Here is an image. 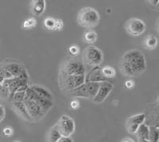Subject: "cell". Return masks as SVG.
I'll list each match as a JSON object with an SVG mask.
<instances>
[{"label":"cell","mask_w":159,"mask_h":142,"mask_svg":"<svg viewBox=\"0 0 159 142\" xmlns=\"http://www.w3.org/2000/svg\"><path fill=\"white\" fill-rule=\"evenodd\" d=\"M147 69L146 58L141 51L134 49L127 52L120 60V71L128 77H134L143 74Z\"/></svg>","instance_id":"cell-1"},{"label":"cell","mask_w":159,"mask_h":142,"mask_svg":"<svg viewBox=\"0 0 159 142\" xmlns=\"http://www.w3.org/2000/svg\"><path fill=\"white\" fill-rule=\"evenodd\" d=\"M99 14L92 7H84L80 11L77 16V22L82 27L92 29L98 25L99 22Z\"/></svg>","instance_id":"cell-2"},{"label":"cell","mask_w":159,"mask_h":142,"mask_svg":"<svg viewBox=\"0 0 159 142\" xmlns=\"http://www.w3.org/2000/svg\"><path fill=\"white\" fill-rule=\"evenodd\" d=\"M59 82L61 88L69 92L85 83V75L68 76V75H65L64 73L61 72Z\"/></svg>","instance_id":"cell-3"},{"label":"cell","mask_w":159,"mask_h":142,"mask_svg":"<svg viewBox=\"0 0 159 142\" xmlns=\"http://www.w3.org/2000/svg\"><path fill=\"white\" fill-rule=\"evenodd\" d=\"M83 56L85 63L92 68L99 66L103 60V52L93 45H90L85 49Z\"/></svg>","instance_id":"cell-4"},{"label":"cell","mask_w":159,"mask_h":142,"mask_svg":"<svg viewBox=\"0 0 159 142\" xmlns=\"http://www.w3.org/2000/svg\"><path fill=\"white\" fill-rule=\"evenodd\" d=\"M84 64L82 61L76 59H69L64 63L61 72L68 76L72 75H85Z\"/></svg>","instance_id":"cell-5"},{"label":"cell","mask_w":159,"mask_h":142,"mask_svg":"<svg viewBox=\"0 0 159 142\" xmlns=\"http://www.w3.org/2000/svg\"><path fill=\"white\" fill-rule=\"evenodd\" d=\"M25 100L34 101L35 103L39 105V106L41 107V109H42L45 114L50 110L51 108L52 107V105H53L52 101L44 99V98L39 96L30 86L27 90H26V91H25Z\"/></svg>","instance_id":"cell-6"},{"label":"cell","mask_w":159,"mask_h":142,"mask_svg":"<svg viewBox=\"0 0 159 142\" xmlns=\"http://www.w3.org/2000/svg\"><path fill=\"white\" fill-rule=\"evenodd\" d=\"M56 125L62 137H70L75 131L74 121L68 115H62Z\"/></svg>","instance_id":"cell-7"},{"label":"cell","mask_w":159,"mask_h":142,"mask_svg":"<svg viewBox=\"0 0 159 142\" xmlns=\"http://www.w3.org/2000/svg\"><path fill=\"white\" fill-rule=\"evenodd\" d=\"M126 30L132 36H140L146 30V24L139 18H130L126 23Z\"/></svg>","instance_id":"cell-8"},{"label":"cell","mask_w":159,"mask_h":142,"mask_svg":"<svg viewBox=\"0 0 159 142\" xmlns=\"http://www.w3.org/2000/svg\"><path fill=\"white\" fill-rule=\"evenodd\" d=\"M114 88L113 83H110V81H106V82H102L100 83V86L98 90L96 97L93 99V102L95 103H103L105 99H107V96L110 95Z\"/></svg>","instance_id":"cell-9"},{"label":"cell","mask_w":159,"mask_h":142,"mask_svg":"<svg viewBox=\"0 0 159 142\" xmlns=\"http://www.w3.org/2000/svg\"><path fill=\"white\" fill-rule=\"evenodd\" d=\"M24 103H25L26 110H27L32 121H38L45 116V113L42 111L39 105L35 103L34 101L25 100Z\"/></svg>","instance_id":"cell-10"},{"label":"cell","mask_w":159,"mask_h":142,"mask_svg":"<svg viewBox=\"0 0 159 142\" xmlns=\"http://www.w3.org/2000/svg\"><path fill=\"white\" fill-rule=\"evenodd\" d=\"M109 81L103 76L102 73L101 68L99 66L92 68V70L85 76V83L88 82H95V83H102Z\"/></svg>","instance_id":"cell-11"},{"label":"cell","mask_w":159,"mask_h":142,"mask_svg":"<svg viewBox=\"0 0 159 142\" xmlns=\"http://www.w3.org/2000/svg\"><path fill=\"white\" fill-rule=\"evenodd\" d=\"M3 66L5 67V69L8 72H11V74L14 77H18L22 73V72L25 70L21 64L16 63V62H10V63L3 64Z\"/></svg>","instance_id":"cell-12"},{"label":"cell","mask_w":159,"mask_h":142,"mask_svg":"<svg viewBox=\"0 0 159 142\" xmlns=\"http://www.w3.org/2000/svg\"><path fill=\"white\" fill-rule=\"evenodd\" d=\"M12 106L14 110H15L17 113L21 118L26 121H32L30 116L29 113H28L25 105L24 103H15V102H12Z\"/></svg>","instance_id":"cell-13"},{"label":"cell","mask_w":159,"mask_h":142,"mask_svg":"<svg viewBox=\"0 0 159 142\" xmlns=\"http://www.w3.org/2000/svg\"><path fill=\"white\" fill-rule=\"evenodd\" d=\"M145 124L149 126H154L159 128V106L157 105L154 110H152L150 115L147 117L145 122Z\"/></svg>","instance_id":"cell-14"},{"label":"cell","mask_w":159,"mask_h":142,"mask_svg":"<svg viewBox=\"0 0 159 142\" xmlns=\"http://www.w3.org/2000/svg\"><path fill=\"white\" fill-rule=\"evenodd\" d=\"M32 13L35 16H40L44 13L45 10V0H35L33 1L31 5Z\"/></svg>","instance_id":"cell-15"},{"label":"cell","mask_w":159,"mask_h":142,"mask_svg":"<svg viewBox=\"0 0 159 142\" xmlns=\"http://www.w3.org/2000/svg\"><path fill=\"white\" fill-rule=\"evenodd\" d=\"M33 90L38 95L41 96V97L44 98V99H49V100L52 101V95L50 93L49 91H48L45 87H43L40 86V85H31L30 86Z\"/></svg>","instance_id":"cell-16"},{"label":"cell","mask_w":159,"mask_h":142,"mask_svg":"<svg viewBox=\"0 0 159 142\" xmlns=\"http://www.w3.org/2000/svg\"><path fill=\"white\" fill-rule=\"evenodd\" d=\"M147 119V115L145 113H139L136 115L131 116L127 119V126H141L142 124L145 123Z\"/></svg>","instance_id":"cell-17"},{"label":"cell","mask_w":159,"mask_h":142,"mask_svg":"<svg viewBox=\"0 0 159 142\" xmlns=\"http://www.w3.org/2000/svg\"><path fill=\"white\" fill-rule=\"evenodd\" d=\"M139 140H149V134H150V126L147 124H142L139 126V130L136 133Z\"/></svg>","instance_id":"cell-18"},{"label":"cell","mask_w":159,"mask_h":142,"mask_svg":"<svg viewBox=\"0 0 159 142\" xmlns=\"http://www.w3.org/2000/svg\"><path fill=\"white\" fill-rule=\"evenodd\" d=\"M61 137L62 136L58 130L57 126L55 125L49 130V134H48V142H57Z\"/></svg>","instance_id":"cell-19"},{"label":"cell","mask_w":159,"mask_h":142,"mask_svg":"<svg viewBox=\"0 0 159 142\" xmlns=\"http://www.w3.org/2000/svg\"><path fill=\"white\" fill-rule=\"evenodd\" d=\"M98 38V35L95 31L89 30L84 33V41L85 43L93 44L96 42Z\"/></svg>","instance_id":"cell-20"},{"label":"cell","mask_w":159,"mask_h":142,"mask_svg":"<svg viewBox=\"0 0 159 142\" xmlns=\"http://www.w3.org/2000/svg\"><path fill=\"white\" fill-rule=\"evenodd\" d=\"M101 70L103 76L107 79H108V80L116 76V71H115V69L112 67L105 66L103 68H101Z\"/></svg>","instance_id":"cell-21"},{"label":"cell","mask_w":159,"mask_h":142,"mask_svg":"<svg viewBox=\"0 0 159 142\" xmlns=\"http://www.w3.org/2000/svg\"><path fill=\"white\" fill-rule=\"evenodd\" d=\"M145 45L147 47V49H155L157 45V39L154 35H150L147 37L146 41H145Z\"/></svg>","instance_id":"cell-22"},{"label":"cell","mask_w":159,"mask_h":142,"mask_svg":"<svg viewBox=\"0 0 159 142\" xmlns=\"http://www.w3.org/2000/svg\"><path fill=\"white\" fill-rule=\"evenodd\" d=\"M149 140L150 142H158L159 140V128L150 126Z\"/></svg>","instance_id":"cell-23"},{"label":"cell","mask_w":159,"mask_h":142,"mask_svg":"<svg viewBox=\"0 0 159 142\" xmlns=\"http://www.w3.org/2000/svg\"><path fill=\"white\" fill-rule=\"evenodd\" d=\"M37 24V21L34 18H29L24 20L22 24V28L24 30H28L34 28Z\"/></svg>","instance_id":"cell-24"},{"label":"cell","mask_w":159,"mask_h":142,"mask_svg":"<svg viewBox=\"0 0 159 142\" xmlns=\"http://www.w3.org/2000/svg\"><path fill=\"white\" fill-rule=\"evenodd\" d=\"M55 25H56V19L53 18H46L44 20V26L47 30L55 31Z\"/></svg>","instance_id":"cell-25"},{"label":"cell","mask_w":159,"mask_h":142,"mask_svg":"<svg viewBox=\"0 0 159 142\" xmlns=\"http://www.w3.org/2000/svg\"><path fill=\"white\" fill-rule=\"evenodd\" d=\"M25 99V91H17L11 98L12 102L15 103H24Z\"/></svg>","instance_id":"cell-26"},{"label":"cell","mask_w":159,"mask_h":142,"mask_svg":"<svg viewBox=\"0 0 159 142\" xmlns=\"http://www.w3.org/2000/svg\"><path fill=\"white\" fill-rule=\"evenodd\" d=\"M10 96H11V94H10L9 89L4 87L2 84L0 85V98L4 100H7V99H10Z\"/></svg>","instance_id":"cell-27"},{"label":"cell","mask_w":159,"mask_h":142,"mask_svg":"<svg viewBox=\"0 0 159 142\" xmlns=\"http://www.w3.org/2000/svg\"><path fill=\"white\" fill-rule=\"evenodd\" d=\"M2 134L3 136H5L6 137H12L13 134H14V130L13 128L11 126H6L2 130Z\"/></svg>","instance_id":"cell-28"},{"label":"cell","mask_w":159,"mask_h":142,"mask_svg":"<svg viewBox=\"0 0 159 142\" xmlns=\"http://www.w3.org/2000/svg\"><path fill=\"white\" fill-rule=\"evenodd\" d=\"M69 52L72 56H77L80 52L79 46H77V45H71L69 48Z\"/></svg>","instance_id":"cell-29"},{"label":"cell","mask_w":159,"mask_h":142,"mask_svg":"<svg viewBox=\"0 0 159 142\" xmlns=\"http://www.w3.org/2000/svg\"><path fill=\"white\" fill-rule=\"evenodd\" d=\"M1 67H2V73H3V76H4V78H5V79H13V78H15L12 75H11V72H8V71L5 69V67L3 66V64H1Z\"/></svg>","instance_id":"cell-30"},{"label":"cell","mask_w":159,"mask_h":142,"mask_svg":"<svg viewBox=\"0 0 159 142\" xmlns=\"http://www.w3.org/2000/svg\"><path fill=\"white\" fill-rule=\"evenodd\" d=\"M64 27V22L61 19H56V25H55V31H61Z\"/></svg>","instance_id":"cell-31"},{"label":"cell","mask_w":159,"mask_h":142,"mask_svg":"<svg viewBox=\"0 0 159 142\" xmlns=\"http://www.w3.org/2000/svg\"><path fill=\"white\" fill-rule=\"evenodd\" d=\"M6 117V110L2 104L0 103V123L2 122Z\"/></svg>","instance_id":"cell-32"},{"label":"cell","mask_w":159,"mask_h":142,"mask_svg":"<svg viewBox=\"0 0 159 142\" xmlns=\"http://www.w3.org/2000/svg\"><path fill=\"white\" fill-rule=\"evenodd\" d=\"M80 106V103L79 101L76 100V99H74V100H72L70 103V106L72 109H74V110H76Z\"/></svg>","instance_id":"cell-33"},{"label":"cell","mask_w":159,"mask_h":142,"mask_svg":"<svg viewBox=\"0 0 159 142\" xmlns=\"http://www.w3.org/2000/svg\"><path fill=\"white\" fill-rule=\"evenodd\" d=\"M124 86H125V87L127 89H130V88H132V87H134V81L127 80L124 83Z\"/></svg>","instance_id":"cell-34"},{"label":"cell","mask_w":159,"mask_h":142,"mask_svg":"<svg viewBox=\"0 0 159 142\" xmlns=\"http://www.w3.org/2000/svg\"><path fill=\"white\" fill-rule=\"evenodd\" d=\"M57 142H73V140L70 137H61Z\"/></svg>","instance_id":"cell-35"},{"label":"cell","mask_w":159,"mask_h":142,"mask_svg":"<svg viewBox=\"0 0 159 142\" xmlns=\"http://www.w3.org/2000/svg\"><path fill=\"white\" fill-rule=\"evenodd\" d=\"M4 80H5V78H4L3 73H2V67H1V65H0V85L2 84V83H3Z\"/></svg>","instance_id":"cell-36"},{"label":"cell","mask_w":159,"mask_h":142,"mask_svg":"<svg viewBox=\"0 0 159 142\" xmlns=\"http://www.w3.org/2000/svg\"><path fill=\"white\" fill-rule=\"evenodd\" d=\"M120 142H135L134 140L130 137H126V138L123 139Z\"/></svg>","instance_id":"cell-37"},{"label":"cell","mask_w":159,"mask_h":142,"mask_svg":"<svg viewBox=\"0 0 159 142\" xmlns=\"http://www.w3.org/2000/svg\"><path fill=\"white\" fill-rule=\"evenodd\" d=\"M139 142H150V141L147 140H139Z\"/></svg>","instance_id":"cell-38"},{"label":"cell","mask_w":159,"mask_h":142,"mask_svg":"<svg viewBox=\"0 0 159 142\" xmlns=\"http://www.w3.org/2000/svg\"><path fill=\"white\" fill-rule=\"evenodd\" d=\"M157 32L159 33V19H158V22H157Z\"/></svg>","instance_id":"cell-39"},{"label":"cell","mask_w":159,"mask_h":142,"mask_svg":"<svg viewBox=\"0 0 159 142\" xmlns=\"http://www.w3.org/2000/svg\"><path fill=\"white\" fill-rule=\"evenodd\" d=\"M157 105H158V106H159V98H158V99H157Z\"/></svg>","instance_id":"cell-40"},{"label":"cell","mask_w":159,"mask_h":142,"mask_svg":"<svg viewBox=\"0 0 159 142\" xmlns=\"http://www.w3.org/2000/svg\"><path fill=\"white\" fill-rule=\"evenodd\" d=\"M14 142H21V141H18V140H17V141H14Z\"/></svg>","instance_id":"cell-41"}]
</instances>
